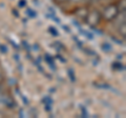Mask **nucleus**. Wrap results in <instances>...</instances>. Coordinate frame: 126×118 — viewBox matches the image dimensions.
I'll return each instance as SVG.
<instances>
[{
	"label": "nucleus",
	"mask_w": 126,
	"mask_h": 118,
	"mask_svg": "<svg viewBox=\"0 0 126 118\" xmlns=\"http://www.w3.org/2000/svg\"><path fill=\"white\" fill-rule=\"evenodd\" d=\"M118 14H119V9H118L117 4H109L104 9L103 13H102V17L107 21H111L116 19Z\"/></svg>",
	"instance_id": "f257e3e1"
},
{
	"label": "nucleus",
	"mask_w": 126,
	"mask_h": 118,
	"mask_svg": "<svg viewBox=\"0 0 126 118\" xmlns=\"http://www.w3.org/2000/svg\"><path fill=\"white\" fill-rule=\"evenodd\" d=\"M101 18H102V15L99 13V12L96 11V10H93L90 12H87L85 20L90 26H96L100 23Z\"/></svg>",
	"instance_id": "f03ea898"
},
{
	"label": "nucleus",
	"mask_w": 126,
	"mask_h": 118,
	"mask_svg": "<svg viewBox=\"0 0 126 118\" xmlns=\"http://www.w3.org/2000/svg\"><path fill=\"white\" fill-rule=\"evenodd\" d=\"M0 102L2 104H4L6 108H10V109H13L16 107V102L9 95H1L0 94Z\"/></svg>",
	"instance_id": "7ed1b4c3"
},
{
	"label": "nucleus",
	"mask_w": 126,
	"mask_h": 118,
	"mask_svg": "<svg viewBox=\"0 0 126 118\" xmlns=\"http://www.w3.org/2000/svg\"><path fill=\"white\" fill-rule=\"evenodd\" d=\"M44 59H45V61L47 62V64H48L50 66V69L52 70H56V65H55V61H54V58L50 56V55L48 54H45V56H44Z\"/></svg>",
	"instance_id": "20e7f679"
},
{
	"label": "nucleus",
	"mask_w": 126,
	"mask_h": 118,
	"mask_svg": "<svg viewBox=\"0 0 126 118\" xmlns=\"http://www.w3.org/2000/svg\"><path fill=\"white\" fill-rule=\"evenodd\" d=\"M101 49H102V51H103V52L109 53V52H111L112 46H111V44H110V43H108V42H104V43H102Z\"/></svg>",
	"instance_id": "39448f33"
},
{
	"label": "nucleus",
	"mask_w": 126,
	"mask_h": 118,
	"mask_svg": "<svg viewBox=\"0 0 126 118\" xmlns=\"http://www.w3.org/2000/svg\"><path fill=\"white\" fill-rule=\"evenodd\" d=\"M118 9H119V12L123 11V13H125V7H126V0H120L119 5H117Z\"/></svg>",
	"instance_id": "423d86ee"
},
{
	"label": "nucleus",
	"mask_w": 126,
	"mask_h": 118,
	"mask_svg": "<svg viewBox=\"0 0 126 118\" xmlns=\"http://www.w3.org/2000/svg\"><path fill=\"white\" fill-rule=\"evenodd\" d=\"M67 74H68V77H69V79L72 80V82L76 81V76H75V72H74L73 69L69 68V69L67 70Z\"/></svg>",
	"instance_id": "0eeeda50"
},
{
	"label": "nucleus",
	"mask_w": 126,
	"mask_h": 118,
	"mask_svg": "<svg viewBox=\"0 0 126 118\" xmlns=\"http://www.w3.org/2000/svg\"><path fill=\"white\" fill-rule=\"evenodd\" d=\"M53 46H54V48L56 49L57 51H63V50H64V45H63L61 42H59V41L54 42V43H53Z\"/></svg>",
	"instance_id": "6e6552de"
},
{
	"label": "nucleus",
	"mask_w": 126,
	"mask_h": 118,
	"mask_svg": "<svg viewBox=\"0 0 126 118\" xmlns=\"http://www.w3.org/2000/svg\"><path fill=\"white\" fill-rule=\"evenodd\" d=\"M119 32H120V34L122 35V36H123V38H125V36H126V25H125V21L121 24L120 29H119Z\"/></svg>",
	"instance_id": "1a4fd4ad"
},
{
	"label": "nucleus",
	"mask_w": 126,
	"mask_h": 118,
	"mask_svg": "<svg viewBox=\"0 0 126 118\" xmlns=\"http://www.w3.org/2000/svg\"><path fill=\"white\" fill-rule=\"evenodd\" d=\"M97 88H100V89H105V90H112V91H116L115 89H112L111 86L107 83H102V84H94Z\"/></svg>",
	"instance_id": "9d476101"
},
{
	"label": "nucleus",
	"mask_w": 126,
	"mask_h": 118,
	"mask_svg": "<svg viewBox=\"0 0 126 118\" xmlns=\"http://www.w3.org/2000/svg\"><path fill=\"white\" fill-rule=\"evenodd\" d=\"M112 69L113 70L122 71V70H124V65L122 63H120V62H113V63H112Z\"/></svg>",
	"instance_id": "9b49d317"
},
{
	"label": "nucleus",
	"mask_w": 126,
	"mask_h": 118,
	"mask_svg": "<svg viewBox=\"0 0 126 118\" xmlns=\"http://www.w3.org/2000/svg\"><path fill=\"white\" fill-rule=\"evenodd\" d=\"M80 32H81V34H83L85 37H87L88 39H93L94 38V35L90 33V32H88V31H85V30L80 29Z\"/></svg>",
	"instance_id": "f8f14e48"
},
{
	"label": "nucleus",
	"mask_w": 126,
	"mask_h": 118,
	"mask_svg": "<svg viewBox=\"0 0 126 118\" xmlns=\"http://www.w3.org/2000/svg\"><path fill=\"white\" fill-rule=\"evenodd\" d=\"M26 14L29 15V17H31V18H35L37 16V13L35 11H33L32 9H27L26 10Z\"/></svg>",
	"instance_id": "ddd939ff"
},
{
	"label": "nucleus",
	"mask_w": 126,
	"mask_h": 118,
	"mask_svg": "<svg viewBox=\"0 0 126 118\" xmlns=\"http://www.w3.org/2000/svg\"><path fill=\"white\" fill-rule=\"evenodd\" d=\"M48 32L52 34L53 36H58V35H59L58 30H57V29H55L54 26H49V27H48Z\"/></svg>",
	"instance_id": "4468645a"
},
{
	"label": "nucleus",
	"mask_w": 126,
	"mask_h": 118,
	"mask_svg": "<svg viewBox=\"0 0 126 118\" xmlns=\"http://www.w3.org/2000/svg\"><path fill=\"white\" fill-rule=\"evenodd\" d=\"M42 102H43L44 104H52V103H53V99H52L50 97H44V98L42 99Z\"/></svg>",
	"instance_id": "2eb2a0df"
},
{
	"label": "nucleus",
	"mask_w": 126,
	"mask_h": 118,
	"mask_svg": "<svg viewBox=\"0 0 126 118\" xmlns=\"http://www.w3.org/2000/svg\"><path fill=\"white\" fill-rule=\"evenodd\" d=\"M80 109H81V112H82V117H88V112L86 111L85 107H83V105H80Z\"/></svg>",
	"instance_id": "dca6fc26"
},
{
	"label": "nucleus",
	"mask_w": 126,
	"mask_h": 118,
	"mask_svg": "<svg viewBox=\"0 0 126 118\" xmlns=\"http://www.w3.org/2000/svg\"><path fill=\"white\" fill-rule=\"evenodd\" d=\"M0 52L3 53V54H6L7 53V48L4 44H0Z\"/></svg>",
	"instance_id": "f3484780"
},
{
	"label": "nucleus",
	"mask_w": 126,
	"mask_h": 118,
	"mask_svg": "<svg viewBox=\"0 0 126 118\" xmlns=\"http://www.w3.org/2000/svg\"><path fill=\"white\" fill-rule=\"evenodd\" d=\"M26 5V0H20L19 1V6L20 7H24Z\"/></svg>",
	"instance_id": "a211bd4d"
},
{
	"label": "nucleus",
	"mask_w": 126,
	"mask_h": 118,
	"mask_svg": "<svg viewBox=\"0 0 126 118\" xmlns=\"http://www.w3.org/2000/svg\"><path fill=\"white\" fill-rule=\"evenodd\" d=\"M22 44H23V46H24V48L26 49V51H31V46L27 44L26 41H22Z\"/></svg>",
	"instance_id": "6ab92c4d"
},
{
	"label": "nucleus",
	"mask_w": 126,
	"mask_h": 118,
	"mask_svg": "<svg viewBox=\"0 0 126 118\" xmlns=\"http://www.w3.org/2000/svg\"><path fill=\"white\" fill-rule=\"evenodd\" d=\"M45 111L46 112H50L52 111V104H45Z\"/></svg>",
	"instance_id": "aec40b11"
},
{
	"label": "nucleus",
	"mask_w": 126,
	"mask_h": 118,
	"mask_svg": "<svg viewBox=\"0 0 126 118\" xmlns=\"http://www.w3.org/2000/svg\"><path fill=\"white\" fill-rule=\"evenodd\" d=\"M20 96H21V98L23 99V102H24L25 104H29V101H27V98H26V97H24L23 95H21V94H20Z\"/></svg>",
	"instance_id": "412c9836"
},
{
	"label": "nucleus",
	"mask_w": 126,
	"mask_h": 118,
	"mask_svg": "<svg viewBox=\"0 0 126 118\" xmlns=\"http://www.w3.org/2000/svg\"><path fill=\"white\" fill-rule=\"evenodd\" d=\"M57 58H58V59H59V60H60V61H62V62H66V60H65V59L63 58L62 56H60V55H57Z\"/></svg>",
	"instance_id": "4be33fe9"
},
{
	"label": "nucleus",
	"mask_w": 126,
	"mask_h": 118,
	"mask_svg": "<svg viewBox=\"0 0 126 118\" xmlns=\"http://www.w3.org/2000/svg\"><path fill=\"white\" fill-rule=\"evenodd\" d=\"M12 12H13V13L15 14V16H16V17H19V13H18V12H17V11H16V10H13V11H12Z\"/></svg>",
	"instance_id": "5701e85b"
},
{
	"label": "nucleus",
	"mask_w": 126,
	"mask_h": 118,
	"mask_svg": "<svg viewBox=\"0 0 126 118\" xmlns=\"http://www.w3.org/2000/svg\"><path fill=\"white\" fill-rule=\"evenodd\" d=\"M10 42H11V43H12V44H13V45L15 46V48H16V49H18V48H19V46H18L17 44H16V43H15V42H14L13 40H10Z\"/></svg>",
	"instance_id": "b1692460"
},
{
	"label": "nucleus",
	"mask_w": 126,
	"mask_h": 118,
	"mask_svg": "<svg viewBox=\"0 0 126 118\" xmlns=\"http://www.w3.org/2000/svg\"><path fill=\"white\" fill-rule=\"evenodd\" d=\"M111 38H112V40H115V41H116L117 43H119V44H122V42H121V41H119V40H118L117 38H115V37H111Z\"/></svg>",
	"instance_id": "393cba45"
},
{
	"label": "nucleus",
	"mask_w": 126,
	"mask_h": 118,
	"mask_svg": "<svg viewBox=\"0 0 126 118\" xmlns=\"http://www.w3.org/2000/svg\"><path fill=\"white\" fill-rule=\"evenodd\" d=\"M34 49H36L35 51H39V46L37 44H34Z\"/></svg>",
	"instance_id": "a878e982"
},
{
	"label": "nucleus",
	"mask_w": 126,
	"mask_h": 118,
	"mask_svg": "<svg viewBox=\"0 0 126 118\" xmlns=\"http://www.w3.org/2000/svg\"><path fill=\"white\" fill-rule=\"evenodd\" d=\"M72 2H74V3H77V2H80V1H82V0H70Z\"/></svg>",
	"instance_id": "bb28decb"
},
{
	"label": "nucleus",
	"mask_w": 126,
	"mask_h": 118,
	"mask_svg": "<svg viewBox=\"0 0 126 118\" xmlns=\"http://www.w3.org/2000/svg\"><path fill=\"white\" fill-rule=\"evenodd\" d=\"M56 1H58V2H65V1H67V0H56Z\"/></svg>",
	"instance_id": "cd10ccee"
},
{
	"label": "nucleus",
	"mask_w": 126,
	"mask_h": 118,
	"mask_svg": "<svg viewBox=\"0 0 126 118\" xmlns=\"http://www.w3.org/2000/svg\"><path fill=\"white\" fill-rule=\"evenodd\" d=\"M18 57H19V56H18V55H15V59H16V60H17V61L19 60V58H18Z\"/></svg>",
	"instance_id": "c85d7f7f"
},
{
	"label": "nucleus",
	"mask_w": 126,
	"mask_h": 118,
	"mask_svg": "<svg viewBox=\"0 0 126 118\" xmlns=\"http://www.w3.org/2000/svg\"><path fill=\"white\" fill-rule=\"evenodd\" d=\"M93 1H100V0H93Z\"/></svg>",
	"instance_id": "c756f323"
},
{
	"label": "nucleus",
	"mask_w": 126,
	"mask_h": 118,
	"mask_svg": "<svg viewBox=\"0 0 126 118\" xmlns=\"http://www.w3.org/2000/svg\"><path fill=\"white\" fill-rule=\"evenodd\" d=\"M0 91H1V85H0Z\"/></svg>",
	"instance_id": "7c9ffc66"
}]
</instances>
